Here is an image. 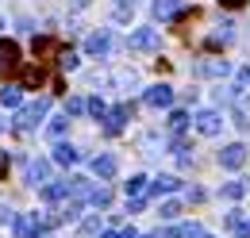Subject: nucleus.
I'll list each match as a JSON object with an SVG mask.
<instances>
[{
  "label": "nucleus",
  "mask_w": 250,
  "mask_h": 238,
  "mask_svg": "<svg viewBox=\"0 0 250 238\" xmlns=\"http://www.w3.org/2000/svg\"><path fill=\"white\" fill-rule=\"evenodd\" d=\"M204 231L196 227V223H177V227H162L154 238H200Z\"/></svg>",
  "instance_id": "9d476101"
},
{
  "label": "nucleus",
  "mask_w": 250,
  "mask_h": 238,
  "mask_svg": "<svg viewBox=\"0 0 250 238\" xmlns=\"http://www.w3.org/2000/svg\"><path fill=\"white\" fill-rule=\"evenodd\" d=\"M46 180H50V161H46V158L27 161V184H42V188H46Z\"/></svg>",
  "instance_id": "1a4fd4ad"
},
{
  "label": "nucleus",
  "mask_w": 250,
  "mask_h": 238,
  "mask_svg": "<svg viewBox=\"0 0 250 238\" xmlns=\"http://www.w3.org/2000/svg\"><path fill=\"white\" fill-rule=\"evenodd\" d=\"M120 4H135V0H120Z\"/></svg>",
  "instance_id": "e433bc0d"
},
{
  "label": "nucleus",
  "mask_w": 250,
  "mask_h": 238,
  "mask_svg": "<svg viewBox=\"0 0 250 238\" xmlns=\"http://www.w3.org/2000/svg\"><path fill=\"white\" fill-rule=\"evenodd\" d=\"M124 188H127V200H139V196H146V188H150V180L143 177V173H135V177L127 180Z\"/></svg>",
  "instance_id": "a211bd4d"
},
{
  "label": "nucleus",
  "mask_w": 250,
  "mask_h": 238,
  "mask_svg": "<svg viewBox=\"0 0 250 238\" xmlns=\"http://www.w3.org/2000/svg\"><path fill=\"white\" fill-rule=\"evenodd\" d=\"M146 208V196H139V200H127V211H131V215H135V211H143Z\"/></svg>",
  "instance_id": "7c9ffc66"
},
{
  "label": "nucleus",
  "mask_w": 250,
  "mask_h": 238,
  "mask_svg": "<svg viewBox=\"0 0 250 238\" xmlns=\"http://www.w3.org/2000/svg\"><path fill=\"white\" fill-rule=\"evenodd\" d=\"M112 50V31L104 27V31H93L89 39H85V54L89 58H100V54H108Z\"/></svg>",
  "instance_id": "423d86ee"
},
{
  "label": "nucleus",
  "mask_w": 250,
  "mask_h": 238,
  "mask_svg": "<svg viewBox=\"0 0 250 238\" xmlns=\"http://www.w3.org/2000/svg\"><path fill=\"white\" fill-rule=\"evenodd\" d=\"M89 204H93V208H108V204H112V192H108V188H93V192H89Z\"/></svg>",
  "instance_id": "4be33fe9"
},
{
  "label": "nucleus",
  "mask_w": 250,
  "mask_h": 238,
  "mask_svg": "<svg viewBox=\"0 0 250 238\" xmlns=\"http://www.w3.org/2000/svg\"><path fill=\"white\" fill-rule=\"evenodd\" d=\"M250 89V65H243L239 69V92H247Z\"/></svg>",
  "instance_id": "c756f323"
},
{
  "label": "nucleus",
  "mask_w": 250,
  "mask_h": 238,
  "mask_svg": "<svg viewBox=\"0 0 250 238\" xmlns=\"http://www.w3.org/2000/svg\"><path fill=\"white\" fill-rule=\"evenodd\" d=\"M85 108H89V112H93L96 119H104V116H108V104H104L100 96H93V100H85Z\"/></svg>",
  "instance_id": "5701e85b"
},
{
  "label": "nucleus",
  "mask_w": 250,
  "mask_h": 238,
  "mask_svg": "<svg viewBox=\"0 0 250 238\" xmlns=\"http://www.w3.org/2000/svg\"><path fill=\"white\" fill-rule=\"evenodd\" d=\"M127 119H131V104H120V108H108V116H104V135H120Z\"/></svg>",
  "instance_id": "6e6552de"
},
{
  "label": "nucleus",
  "mask_w": 250,
  "mask_h": 238,
  "mask_svg": "<svg viewBox=\"0 0 250 238\" xmlns=\"http://www.w3.org/2000/svg\"><path fill=\"white\" fill-rule=\"evenodd\" d=\"M77 158H81V150L69 146V142H58V146H54V161H58V165H73Z\"/></svg>",
  "instance_id": "f3484780"
},
{
  "label": "nucleus",
  "mask_w": 250,
  "mask_h": 238,
  "mask_svg": "<svg viewBox=\"0 0 250 238\" xmlns=\"http://www.w3.org/2000/svg\"><path fill=\"white\" fill-rule=\"evenodd\" d=\"M243 192H247V184H239V180H227V184H223V196H227V200H239Z\"/></svg>",
  "instance_id": "393cba45"
},
{
  "label": "nucleus",
  "mask_w": 250,
  "mask_h": 238,
  "mask_svg": "<svg viewBox=\"0 0 250 238\" xmlns=\"http://www.w3.org/2000/svg\"><path fill=\"white\" fill-rule=\"evenodd\" d=\"M65 127H69V116H58L54 123H50V127H46V131H50V139H62Z\"/></svg>",
  "instance_id": "b1692460"
},
{
  "label": "nucleus",
  "mask_w": 250,
  "mask_h": 238,
  "mask_svg": "<svg viewBox=\"0 0 250 238\" xmlns=\"http://www.w3.org/2000/svg\"><path fill=\"white\" fill-rule=\"evenodd\" d=\"M20 100H23L20 85H4V89H0V104H4V108H16V112H20Z\"/></svg>",
  "instance_id": "6ab92c4d"
},
{
  "label": "nucleus",
  "mask_w": 250,
  "mask_h": 238,
  "mask_svg": "<svg viewBox=\"0 0 250 238\" xmlns=\"http://www.w3.org/2000/svg\"><path fill=\"white\" fill-rule=\"evenodd\" d=\"M8 177V150H0V180Z\"/></svg>",
  "instance_id": "2f4dec72"
},
{
  "label": "nucleus",
  "mask_w": 250,
  "mask_h": 238,
  "mask_svg": "<svg viewBox=\"0 0 250 238\" xmlns=\"http://www.w3.org/2000/svg\"><path fill=\"white\" fill-rule=\"evenodd\" d=\"M219 4H227V8H243L247 0H219Z\"/></svg>",
  "instance_id": "72a5a7b5"
},
{
  "label": "nucleus",
  "mask_w": 250,
  "mask_h": 238,
  "mask_svg": "<svg viewBox=\"0 0 250 238\" xmlns=\"http://www.w3.org/2000/svg\"><path fill=\"white\" fill-rule=\"evenodd\" d=\"M223 227L235 238H250V219H243L239 211H227V215H223Z\"/></svg>",
  "instance_id": "ddd939ff"
},
{
  "label": "nucleus",
  "mask_w": 250,
  "mask_h": 238,
  "mask_svg": "<svg viewBox=\"0 0 250 238\" xmlns=\"http://www.w3.org/2000/svg\"><path fill=\"white\" fill-rule=\"evenodd\" d=\"M50 227L46 215H16V238H35Z\"/></svg>",
  "instance_id": "f03ea898"
},
{
  "label": "nucleus",
  "mask_w": 250,
  "mask_h": 238,
  "mask_svg": "<svg viewBox=\"0 0 250 238\" xmlns=\"http://www.w3.org/2000/svg\"><path fill=\"white\" fill-rule=\"evenodd\" d=\"M181 12H185L181 0H154V20H162V23H166V20H177Z\"/></svg>",
  "instance_id": "f8f14e48"
},
{
  "label": "nucleus",
  "mask_w": 250,
  "mask_h": 238,
  "mask_svg": "<svg viewBox=\"0 0 250 238\" xmlns=\"http://www.w3.org/2000/svg\"><path fill=\"white\" fill-rule=\"evenodd\" d=\"M93 173L100 180H112L116 177V158H112V154H96L93 158Z\"/></svg>",
  "instance_id": "2eb2a0df"
},
{
  "label": "nucleus",
  "mask_w": 250,
  "mask_h": 238,
  "mask_svg": "<svg viewBox=\"0 0 250 238\" xmlns=\"http://www.w3.org/2000/svg\"><path fill=\"white\" fill-rule=\"evenodd\" d=\"M0 27H4V20H0Z\"/></svg>",
  "instance_id": "58836bf2"
},
{
  "label": "nucleus",
  "mask_w": 250,
  "mask_h": 238,
  "mask_svg": "<svg viewBox=\"0 0 250 238\" xmlns=\"http://www.w3.org/2000/svg\"><path fill=\"white\" fill-rule=\"evenodd\" d=\"M73 8H89V0H73Z\"/></svg>",
  "instance_id": "f704fd0d"
},
{
  "label": "nucleus",
  "mask_w": 250,
  "mask_h": 238,
  "mask_svg": "<svg viewBox=\"0 0 250 238\" xmlns=\"http://www.w3.org/2000/svg\"><path fill=\"white\" fill-rule=\"evenodd\" d=\"M200 238H212V235H200Z\"/></svg>",
  "instance_id": "4c0bfd02"
},
{
  "label": "nucleus",
  "mask_w": 250,
  "mask_h": 238,
  "mask_svg": "<svg viewBox=\"0 0 250 238\" xmlns=\"http://www.w3.org/2000/svg\"><path fill=\"white\" fill-rule=\"evenodd\" d=\"M192 73H196V77H219V81H223V77L231 73V61L227 58H204V61L192 65Z\"/></svg>",
  "instance_id": "20e7f679"
},
{
  "label": "nucleus",
  "mask_w": 250,
  "mask_h": 238,
  "mask_svg": "<svg viewBox=\"0 0 250 238\" xmlns=\"http://www.w3.org/2000/svg\"><path fill=\"white\" fill-rule=\"evenodd\" d=\"M150 108H169L173 104V89L169 85H154V89H146V96H143Z\"/></svg>",
  "instance_id": "9b49d317"
},
{
  "label": "nucleus",
  "mask_w": 250,
  "mask_h": 238,
  "mask_svg": "<svg viewBox=\"0 0 250 238\" xmlns=\"http://www.w3.org/2000/svg\"><path fill=\"white\" fill-rule=\"evenodd\" d=\"M158 31L154 27H139V31H131V39H127V46L131 50H158Z\"/></svg>",
  "instance_id": "0eeeda50"
},
{
  "label": "nucleus",
  "mask_w": 250,
  "mask_h": 238,
  "mask_svg": "<svg viewBox=\"0 0 250 238\" xmlns=\"http://www.w3.org/2000/svg\"><path fill=\"white\" fill-rule=\"evenodd\" d=\"M177 211H181V204H177V200H169V204H162V211H158V215H162V219H173Z\"/></svg>",
  "instance_id": "c85d7f7f"
},
{
  "label": "nucleus",
  "mask_w": 250,
  "mask_h": 238,
  "mask_svg": "<svg viewBox=\"0 0 250 238\" xmlns=\"http://www.w3.org/2000/svg\"><path fill=\"white\" fill-rule=\"evenodd\" d=\"M81 112H85V100L81 96H69L65 100V116H81Z\"/></svg>",
  "instance_id": "bb28decb"
},
{
  "label": "nucleus",
  "mask_w": 250,
  "mask_h": 238,
  "mask_svg": "<svg viewBox=\"0 0 250 238\" xmlns=\"http://www.w3.org/2000/svg\"><path fill=\"white\" fill-rule=\"evenodd\" d=\"M16 61H20V50H16V42L0 39V77H4L8 69H16Z\"/></svg>",
  "instance_id": "4468645a"
},
{
  "label": "nucleus",
  "mask_w": 250,
  "mask_h": 238,
  "mask_svg": "<svg viewBox=\"0 0 250 238\" xmlns=\"http://www.w3.org/2000/svg\"><path fill=\"white\" fill-rule=\"evenodd\" d=\"M181 188V180L177 177H154L150 180V188H146V196H162V192H177Z\"/></svg>",
  "instance_id": "dca6fc26"
},
{
  "label": "nucleus",
  "mask_w": 250,
  "mask_h": 238,
  "mask_svg": "<svg viewBox=\"0 0 250 238\" xmlns=\"http://www.w3.org/2000/svg\"><path fill=\"white\" fill-rule=\"evenodd\" d=\"M58 65L62 69H77V54L73 50H58Z\"/></svg>",
  "instance_id": "cd10ccee"
},
{
  "label": "nucleus",
  "mask_w": 250,
  "mask_h": 238,
  "mask_svg": "<svg viewBox=\"0 0 250 238\" xmlns=\"http://www.w3.org/2000/svg\"><path fill=\"white\" fill-rule=\"evenodd\" d=\"M100 238H120V235H116V231H104V235H100Z\"/></svg>",
  "instance_id": "c9c22d12"
},
{
  "label": "nucleus",
  "mask_w": 250,
  "mask_h": 238,
  "mask_svg": "<svg viewBox=\"0 0 250 238\" xmlns=\"http://www.w3.org/2000/svg\"><path fill=\"white\" fill-rule=\"evenodd\" d=\"M46 112H50V100L46 96H39V100H31V104H23L20 112H16V119H12V127L16 131H35L42 119H46Z\"/></svg>",
  "instance_id": "f257e3e1"
},
{
  "label": "nucleus",
  "mask_w": 250,
  "mask_h": 238,
  "mask_svg": "<svg viewBox=\"0 0 250 238\" xmlns=\"http://www.w3.org/2000/svg\"><path fill=\"white\" fill-rule=\"evenodd\" d=\"M20 77H23V85H20V89H35V85H42V69H39V65H27Z\"/></svg>",
  "instance_id": "aec40b11"
},
{
  "label": "nucleus",
  "mask_w": 250,
  "mask_h": 238,
  "mask_svg": "<svg viewBox=\"0 0 250 238\" xmlns=\"http://www.w3.org/2000/svg\"><path fill=\"white\" fill-rule=\"evenodd\" d=\"M8 219H16V215H12V211H8L4 204H0V223H8Z\"/></svg>",
  "instance_id": "473e14b6"
},
{
  "label": "nucleus",
  "mask_w": 250,
  "mask_h": 238,
  "mask_svg": "<svg viewBox=\"0 0 250 238\" xmlns=\"http://www.w3.org/2000/svg\"><path fill=\"white\" fill-rule=\"evenodd\" d=\"M231 39H235V27H231V23H219V31L212 35V39H208V46H219V42H231Z\"/></svg>",
  "instance_id": "412c9836"
},
{
  "label": "nucleus",
  "mask_w": 250,
  "mask_h": 238,
  "mask_svg": "<svg viewBox=\"0 0 250 238\" xmlns=\"http://www.w3.org/2000/svg\"><path fill=\"white\" fill-rule=\"evenodd\" d=\"M192 123H196V131H200V135H208V139H216L219 131H223V116H219L216 108L196 112V116H192Z\"/></svg>",
  "instance_id": "7ed1b4c3"
},
{
  "label": "nucleus",
  "mask_w": 250,
  "mask_h": 238,
  "mask_svg": "<svg viewBox=\"0 0 250 238\" xmlns=\"http://www.w3.org/2000/svg\"><path fill=\"white\" fill-rule=\"evenodd\" d=\"M219 165H223V169H243V165H247V146H243V142L223 146L219 150Z\"/></svg>",
  "instance_id": "39448f33"
},
{
  "label": "nucleus",
  "mask_w": 250,
  "mask_h": 238,
  "mask_svg": "<svg viewBox=\"0 0 250 238\" xmlns=\"http://www.w3.org/2000/svg\"><path fill=\"white\" fill-rule=\"evenodd\" d=\"M185 127H188L185 112H169V131H185Z\"/></svg>",
  "instance_id": "a878e982"
}]
</instances>
